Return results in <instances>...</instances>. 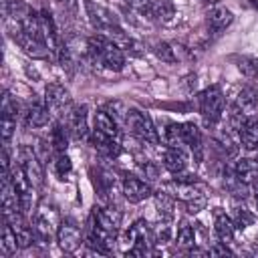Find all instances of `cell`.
<instances>
[{
  "label": "cell",
  "mask_w": 258,
  "mask_h": 258,
  "mask_svg": "<svg viewBox=\"0 0 258 258\" xmlns=\"http://www.w3.org/2000/svg\"><path fill=\"white\" fill-rule=\"evenodd\" d=\"M240 135V143L248 149V151H256L258 149V115H248L238 131Z\"/></svg>",
  "instance_id": "21"
},
{
  "label": "cell",
  "mask_w": 258,
  "mask_h": 258,
  "mask_svg": "<svg viewBox=\"0 0 258 258\" xmlns=\"http://www.w3.org/2000/svg\"><path fill=\"white\" fill-rule=\"evenodd\" d=\"M50 119V109L46 107V101L44 99H34L26 111H24V123L26 127L30 129H38V127H44Z\"/></svg>",
  "instance_id": "16"
},
{
  "label": "cell",
  "mask_w": 258,
  "mask_h": 258,
  "mask_svg": "<svg viewBox=\"0 0 258 258\" xmlns=\"http://www.w3.org/2000/svg\"><path fill=\"white\" fill-rule=\"evenodd\" d=\"M85 8H87V14H89V20L93 24V28L101 34H105L107 30H111L113 26H117V20L111 16L109 10H105L103 6L91 2V0H85Z\"/></svg>",
  "instance_id": "13"
},
{
  "label": "cell",
  "mask_w": 258,
  "mask_h": 258,
  "mask_svg": "<svg viewBox=\"0 0 258 258\" xmlns=\"http://www.w3.org/2000/svg\"><path fill=\"white\" fill-rule=\"evenodd\" d=\"M44 101L50 109V115H62L71 107V93L60 83H50L44 89Z\"/></svg>",
  "instance_id": "8"
},
{
  "label": "cell",
  "mask_w": 258,
  "mask_h": 258,
  "mask_svg": "<svg viewBox=\"0 0 258 258\" xmlns=\"http://www.w3.org/2000/svg\"><path fill=\"white\" fill-rule=\"evenodd\" d=\"M238 69L244 77L258 81V56H240L238 58Z\"/></svg>",
  "instance_id": "34"
},
{
  "label": "cell",
  "mask_w": 258,
  "mask_h": 258,
  "mask_svg": "<svg viewBox=\"0 0 258 258\" xmlns=\"http://www.w3.org/2000/svg\"><path fill=\"white\" fill-rule=\"evenodd\" d=\"M91 218L99 224V226H103L105 230H109V232H119V228H121V220H123V214H121V210L119 208H115V206H111V204H103V206H95V210H93V214H91Z\"/></svg>",
  "instance_id": "12"
},
{
  "label": "cell",
  "mask_w": 258,
  "mask_h": 258,
  "mask_svg": "<svg viewBox=\"0 0 258 258\" xmlns=\"http://www.w3.org/2000/svg\"><path fill=\"white\" fill-rule=\"evenodd\" d=\"M56 242L62 252H75L83 242L81 228L73 220H62L58 226V232H56Z\"/></svg>",
  "instance_id": "9"
},
{
  "label": "cell",
  "mask_w": 258,
  "mask_h": 258,
  "mask_svg": "<svg viewBox=\"0 0 258 258\" xmlns=\"http://www.w3.org/2000/svg\"><path fill=\"white\" fill-rule=\"evenodd\" d=\"M62 8H69V10H75V6H77V0H56Z\"/></svg>",
  "instance_id": "37"
},
{
  "label": "cell",
  "mask_w": 258,
  "mask_h": 258,
  "mask_svg": "<svg viewBox=\"0 0 258 258\" xmlns=\"http://www.w3.org/2000/svg\"><path fill=\"white\" fill-rule=\"evenodd\" d=\"M69 127H64L62 123H54L52 129H50V135H48V141L54 149V153H62L67 151V145H69Z\"/></svg>",
  "instance_id": "29"
},
{
  "label": "cell",
  "mask_w": 258,
  "mask_h": 258,
  "mask_svg": "<svg viewBox=\"0 0 258 258\" xmlns=\"http://www.w3.org/2000/svg\"><path fill=\"white\" fill-rule=\"evenodd\" d=\"M157 133H159V141H163L165 147H181V145H185L183 137H181V123L163 119L161 121V129H157Z\"/></svg>",
  "instance_id": "24"
},
{
  "label": "cell",
  "mask_w": 258,
  "mask_h": 258,
  "mask_svg": "<svg viewBox=\"0 0 258 258\" xmlns=\"http://www.w3.org/2000/svg\"><path fill=\"white\" fill-rule=\"evenodd\" d=\"M173 187V194L177 196V200L183 202L187 214H200L204 208H206V196L202 191V187L196 183H185V181H175L171 183Z\"/></svg>",
  "instance_id": "6"
},
{
  "label": "cell",
  "mask_w": 258,
  "mask_h": 258,
  "mask_svg": "<svg viewBox=\"0 0 258 258\" xmlns=\"http://www.w3.org/2000/svg\"><path fill=\"white\" fill-rule=\"evenodd\" d=\"M95 131H99L111 139H117L119 137V121L107 109H101L95 113Z\"/></svg>",
  "instance_id": "25"
},
{
  "label": "cell",
  "mask_w": 258,
  "mask_h": 258,
  "mask_svg": "<svg viewBox=\"0 0 258 258\" xmlns=\"http://www.w3.org/2000/svg\"><path fill=\"white\" fill-rule=\"evenodd\" d=\"M187 163H189V157L183 151V147H165V151H163V165H165L167 171H171V173L185 171Z\"/></svg>",
  "instance_id": "23"
},
{
  "label": "cell",
  "mask_w": 258,
  "mask_h": 258,
  "mask_svg": "<svg viewBox=\"0 0 258 258\" xmlns=\"http://www.w3.org/2000/svg\"><path fill=\"white\" fill-rule=\"evenodd\" d=\"M254 202H256V208H258V179L254 181Z\"/></svg>",
  "instance_id": "38"
},
{
  "label": "cell",
  "mask_w": 258,
  "mask_h": 258,
  "mask_svg": "<svg viewBox=\"0 0 258 258\" xmlns=\"http://www.w3.org/2000/svg\"><path fill=\"white\" fill-rule=\"evenodd\" d=\"M123 125H125L127 131H129L133 137H137L141 143H149V145H157V143H159V133H157V129H155V123L151 121V117H149L145 111L129 109Z\"/></svg>",
  "instance_id": "2"
},
{
  "label": "cell",
  "mask_w": 258,
  "mask_h": 258,
  "mask_svg": "<svg viewBox=\"0 0 258 258\" xmlns=\"http://www.w3.org/2000/svg\"><path fill=\"white\" fill-rule=\"evenodd\" d=\"M52 171L58 179H67L73 171V163H71V157L62 151V153H54L52 157Z\"/></svg>",
  "instance_id": "31"
},
{
  "label": "cell",
  "mask_w": 258,
  "mask_h": 258,
  "mask_svg": "<svg viewBox=\"0 0 258 258\" xmlns=\"http://www.w3.org/2000/svg\"><path fill=\"white\" fill-rule=\"evenodd\" d=\"M10 179H12V185L18 194V202H20V210L26 214V216H32L34 212V191L36 187L28 181L24 169L20 167V163H16L12 169H10Z\"/></svg>",
  "instance_id": "5"
},
{
  "label": "cell",
  "mask_w": 258,
  "mask_h": 258,
  "mask_svg": "<svg viewBox=\"0 0 258 258\" xmlns=\"http://www.w3.org/2000/svg\"><path fill=\"white\" fill-rule=\"evenodd\" d=\"M234 175L246 185L254 183L258 179V161L252 157H240L234 165Z\"/></svg>",
  "instance_id": "26"
},
{
  "label": "cell",
  "mask_w": 258,
  "mask_h": 258,
  "mask_svg": "<svg viewBox=\"0 0 258 258\" xmlns=\"http://www.w3.org/2000/svg\"><path fill=\"white\" fill-rule=\"evenodd\" d=\"M58 226H60V220H58L56 208L52 204H48V202H42L34 210V218H32V228H34L36 240L50 242V238L56 236Z\"/></svg>",
  "instance_id": "3"
},
{
  "label": "cell",
  "mask_w": 258,
  "mask_h": 258,
  "mask_svg": "<svg viewBox=\"0 0 258 258\" xmlns=\"http://www.w3.org/2000/svg\"><path fill=\"white\" fill-rule=\"evenodd\" d=\"M121 194L125 196V200L137 204V202L147 200L153 191H151V185L145 179L135 177V175H125L123 181H121Z\"/></svg>",
  "instance_id": "11"
},
{
  "label": "cell",
  "mask_w": 258,
  "mask_h": 258,
  "mask_svg": "<svg viewBox=\"0 0 258 258\" xmlns=\"http://www.w3.org/2000/svg\"><path fill=\"white\" fill-rule=\"evenodd\" d=\"M93 62H101L105 69L119 73L125 67V54L123 50L105 34H95L89 38V56Z\"/></svg>",
  "instance_id": "1"
},
{
  "label": "cell",
  "mask_w": 258,
  "mask_h": 258,
  "mask_svg": "<svg viewBox=\"0 0 258 258\" xmlns=\"http://www.w3.org/2000/svg\"><path fill=\"white\" fill-rule=\"evenodd\" d=\"M16 115H18L16 101H12V97L8 93H4V97H2V139H4V145H8L12 135H14Z\"/></svg>",
  "instance_id": "15"
},
{
  "label": "cell",
  "mask_w": 258,
  "mask_h": 258,
  "mask_svg": "<svg viewBox=\"0 0 258 258\" xmlns=\"http://www.w3.org/2000/svg\"><path fill=\"white\" fill-rule=\"evenodd\" d=\"M234 20V14L224 6V4H212L208 8V26L218 34L226 30Z\"/></svg>",
  "instance_id": "20"
},
{
  "label": "cell",
  "mask_w": 258,
  "mask_h": 258,
  "mask_svg": "<svg viewBox=\"0 0 258 258\" xmlns=\"http://www.w3.org/2000/svg\"><path fill=\"white\" fill-rule=\"evenodd\" d=\"M208 254H210V256H224V254H234V252L228 248V244L218 242L216 246H212V248L208 250Z\"/></svg>",
  "instance_id": "36"
},
{
  "label": "cell",
  "mask_w": 258,
  "mask_h": 258,
  "mask_svg": "<svg viewBox=\"0 0 258 258\" xmlns=\"http://www.w3.org/2000/svg\"><path fill=\"white\" fill-rule=\"evenodd\" d=\"M151 234H153V244H165V242H169V238H171L169 222L167 220H159V224L151 230Z\"/></svg>",
  "instance_id": "35"
},
{
  "label": "cell",
  "mask_w": 258,
  "mask_h": 258,
  "mask_svg": "<svg viewBox=\"0 0 258 258\" xmlns=\"http://www.w3.org/2000/svg\"><path fill=\"white\" fill-rule=\"evenodd\" d=\"M18 248H20V244H18V236H16L14 228L4 220V226H2V238H0V252H2V256H12Z\"/></svg>",
  "instance_id": "28"
},
{
  "label": "cell",
  "mask_w": 258,
  "mask_h": 258,
  "mask_svg": "<svg viewBox=\"0 0 258 258\" xmlns=\"http://www.w3.org/2000/svg\"><path fill=\"white\" fill-rule=\"evenodd\" d=\"M38 16H40V32H42V38H44V42H46V48H48L50 56H58L62 42H60V36H58V32H56L54 18L50 16L48 10H40Z\"/></svg>",
  "instance_id": "10"
},
{
  "label": "cell",
  "mask_w": 258,
  "mask_h": 258,
  "mask_svg": "<svg viewBox=\"0 0 258 258\" xmlns=\"http://www.w3.org/2000/svg\"><path fill=\"white\" fill-rule=\"evenodd\" d=\"M143 14L155 22H169L175 14V8L169 0H149V4L145 6Z\"/></svg>",
  "instance_id": "22"
},
{
  "label": "cell",
  "mask_w": 258,
  "mask_h": 258,
  "mask_svg": "<svg viewBox=\"0 0 258 258\" xmlns=\"http://www.w3.org/2000/svg\"><path fill=\"white\" fill-rule=\"evenodd\" d=\"M198 101H200V113H202L206 125H216L222 119L224 107H226V97H224L222 89L218 85H212L200 93Z\"/></svg>",
  "instance_id": "4"
},
{
  "label": "cell",
  "mask_w": 258,
  "mask_h": 258,
  "mask_svg": "<svg viewBox=\"0 0 258 258\" xmlns=\"http://www.w3.org/2000/svg\"><path fill=\"white\" fill-rule=\"evenodd\" d=\"M232 222H234L236 230H246L248 226H252L254 214L248 208H244V206H236L234 208V214H232Z\"/></svg>",
  "instance_id": "33"
},
{
  "label": "cell",
  "mask_w": 258,
  "mask_h": 258,
  "mask_svg": "<svg viewBox=\"0 0 258 258\" xmlns=\"http://www.w3.org/2000/svg\"><path fill=\"white\" fill-rule=\"evenodd\" d=\"M153 54L161 60V62H167V64H173L177 62V52H175V46L171 42H165V40H159L153 44Z\"/></svg>",
  "instance_id": "30"
},
{
  "label": "cell",
  "mask_w": 258,
  "mask_h": 258,
  "mask_svg": "<svg viewBox=\"0 0 258 258\" xmlns=\"http://www.w3.org/2000/svg\"><path fill=\"white\" fill-rule=\"evenodd\" d=\"M214 232H216V236H218L220 242H224V244L234 242L236 226H234L232 218L226 212H222V208H216L214 210Z\"/></svg>",
  "instance_id": "19"
},
{
  "label": "cell",
  "mask_w": 258,
  "mask_h": 258,
  "mask_svg": "<svg viewBox=\"0 0 258 258\" xmlns=\"http://www.w3.org/2000/svg\"><path fill=\"white\" fill-rule=\"evenodd\" d=\"M181 137H183V143L191 149L196 161H202V153H204V137H202L200 127H198L194 121H185V123H181Z\"/></svg>",
  "instance_id": "18"
},
{
  "label": "cell",
  "mask_w": 258,
  "mask_h": 258,
  "mask_svg": "<svg viewBox=\"0 0 258 258\" xmlns=\"http://www.w3.org/2000/svg\"><path fill=\"white\" fill-rule=\"evenodd\" d=\"M256 107H258V89L254 85L242 87L240 93L234 99L232 111L238 113V115H242V117H248V115H254L256 113Z\"/></svg>",
  "instance_id": "14"
},
{
  "label": "cell",
  "mask_w": 258,
  "mask_h": 258,
  "mask_svg": "<svg viewBox=\"0 0 258 258\" xmlns=\"http://www.w3.org/2000/svg\"><path fill=\"white\" fill-rule=\"evenodd\" d=\"M175 244L179 248H194L196 244V232L187 222H181L177 228V236H175Z\"/></svg>",
  "instance_id": "32"
},
{
  "label": "cell",
  "mask_w": 258,
  "mask_h": 258,
  "mask_svg": "<svg viewBox=\"0 0 258 258\" xmlns=\"http://www.w3.org/2000/svg\"><path fill=\"white\" fill-rule=\"evenodd\" d=\"M18 159H20L18 163H20V167L24 169L28 181H30L36 189H40L42 183H44V171H42V163H40L38 153L32 151L28 145H22V147H20V155H18Z\"/></svg>",
  "instance_id": "7"
},
{
  "label": "cell",
  "mask_w": 258,
  "mask_h": 258,
  "mask_svg": "<svg viewBox=\"0 0 258 258\" xmlns=\"http://www.w3.org/2000/svg\"><path fill=\"white\" fill-rule=\"evenodd\" d=\"M153 202H155V210H157V216L159 220H171L173 214H175V200L169 191L165 189H159L153 194Z\"/></svg>",
  "instance_id": "27"
},
{
  "label": "cell",
  "mask_w": 258,
  "mask_h": 258,
  "mask_svg": "<svg viewBox=\"0 0 258 258\" xmlns=\"http://www.w3.org/2000/svg\"><path fill=\"white\" fill-rule=\"evenodd\" d=\"M67 127H69V133L73 139H87L89 127H87V107L85 105H75L69 111Z\"/></svg>",
  "instance_id": "17"
}]
</instances>
